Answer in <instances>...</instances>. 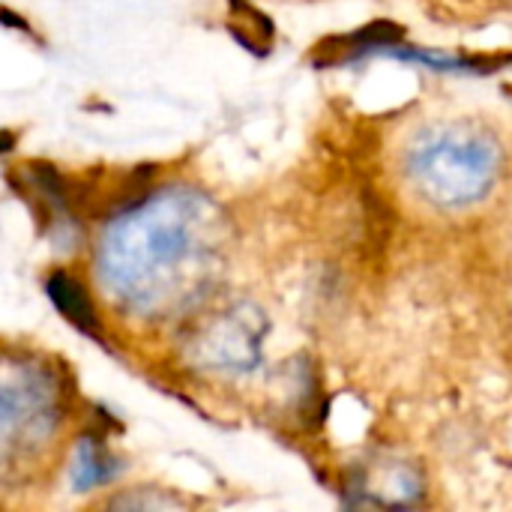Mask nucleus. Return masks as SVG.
I'll list each match as a JSON object with an SVG mask.
<instances>
[{"instance_id":"nucleus-6","label":"nucleus","mask_w":512,"mask_h":512,"mask_svg":"<svg viewBox=\"0 0 512 512\" xmlns=\"http://www.w3.org/2000/svg\"><path fill=\"white\" fill-rule=\"evenodd\" d=\"M117 471V462L108 456V450L96 438H84L72 459V483L78 492H90L102 483H108Z\"/></svg>"},{"instance_id":"nucleus-3","label":"nucleus","mask_w":512,"mask_h":512,"mask_svg":"<svg viewBox=\"0 0 512 512\" xmlns=\"http://www.w3.org/2000/svg\"><path fill=\"white\" fill-rule=\"evenodd\" d=\"M57 423V387L42 366L0 360V471L33 453Z\"/></svg>"},{"instance_id":"nucleus-1","label":"nucleus","mask_w":512,"mask_h":512,"mask_svg":"<svg viewBox=\"0 0 512 512\" xmlns=\"http://www.w3.org/2000/svg\"><path fill=\"white\" fill-rule=\"evenodd\" d=\"M222 234V210L207 195L165 189L108 225L96 258L102 285L138 315H171L216 279Z\"/></svg>"},{"instance_id":"nucleus-4","label":"nucleus","mask_w":512,"mask_h":512,"mask_svg":"<svg viewBox=\"0 0 512 512\" xmlns=\"http://www.w3.org/2000/svg\"><path fill=\"white\" fill-rule=\"evenodd\" d=\"M267 321L255 306H231L201 324L189 342V360L210 372H249L261 360Z\"/></svg>"},{"instance_id":"nucleus-5","label":"nucleus","mask_w":512,"mask_h":512,"mask_svg":"<svg viewBox=\"0 0 512 512\" xmlns=\"http://www.w3.org/2000/svg\"><path fill=\"white\" fill-rule=\"evenodd\" d=\"M48 297L51 303L84 333H96L99 330V321H96V312H93V303L87 297V291L81 288L78 279L66 276V273H51L48 279Z\"/></svg>"},{"instance_id":"nucleus-2","label":"nucleus","mask_w":512,"mask_h":512,"mask_svg":"<svg viewBox=\"0 0 512 512\" xmlns=\"http://www.w3.org/2000/svg\"><path fill=\"white\" fill-rule=\"evenodd\" d=\"M501 174L498 144L465 123H444L420 132L405 153V177L414 192L441 207L462 210L486 198Z\"/></svg>"}]
</instances>
